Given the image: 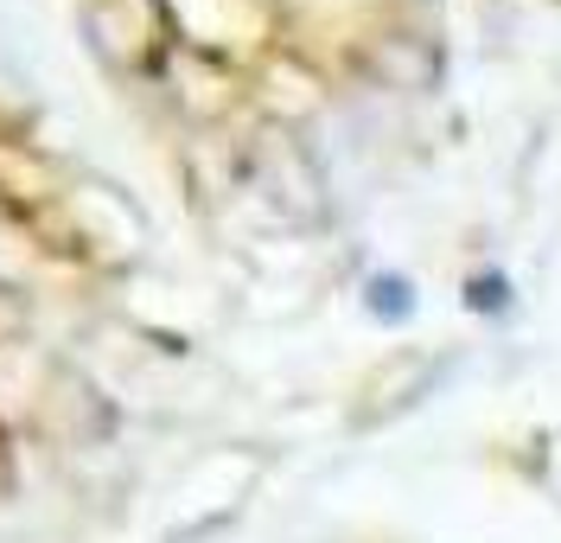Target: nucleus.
I'll return each instance as SVG.
<instances>
[{"mask_svg": "<svg viewBox=\"0 0 561 543\" xmlns=\"http://www.w3.org/2000/svg\"><path fill=\"white\" fill-rule=\"evenodd\" d=\"M377 314H383V320H402V314H409V289H402V282H377Z\"/></svg>", "mask_w": 561, "mask_h": 543, "instance_id": "nucleus-1", "label": "nucleus"}]
</instances>
